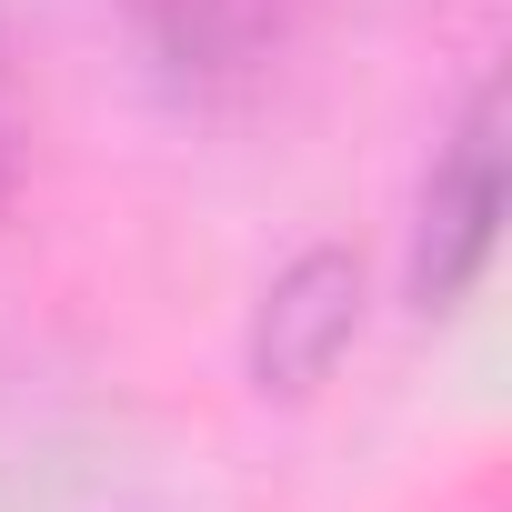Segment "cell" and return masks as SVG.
<instances>
[{
	"label": "cell",
	"instance_id": "2",
	"mask_svg": "<svg viewBox=\"0 0 512 512\" xmlns=\"http://www.w3.org/2000/svg\"><path fill=\"white\" fill-rule=\"evenodd\" d=\"M362 322V282L342 251H312V262H292L272 292H262V342H251V372H262V392H312L342 342Z\"/></svg>",
	"mask_w": 512,
	"mask_h": 512
},
{
	"label": "cell",
	"instance_id": "1",
	"mask_svg": "<svg viewBox=\"0 0 512 512\" xmlns=\"http://www.w3.org/2000/svg\"><path fill=\"white\" fill-rule=\"evenodd\" d=\"M492 221H502V101L482 91L462 111V131L432 161L422 191V251H412V292L422 302H462L492 262Z\"/></svg>",
	"mask_w": 512,
	"mask_h": 512
},
{
	"label": "cell",
	"instance_id": "3",
	"mask_svg": "<svg viewBox=\"0 0 512 512\" xmlns=\"http://www.w3.org/2000/svg\"><path fill=\"white\" fill-rule=\"evenodd\" d=\"M141 41L181 71V81H221V71H262L292 31V0H131Z\"/></svg>",
	"mask_w": 512,
	"mask_h": 512
}]
</instances>
